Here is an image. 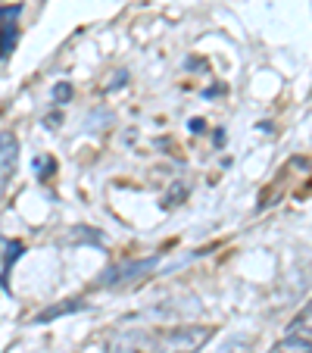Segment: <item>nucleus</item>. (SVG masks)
<instances>
[{
    "label": "nucleus",
    "instance_id": "obj_1",
    "mask_svg": "<svg viewBox=\"0 0 312 353\" xmlns=\"http://www.w3.org/2000/svg\"><path fill=\"white\" fill-rule=\"evenodd\" d=\"M213 325H172V328H122L110 338L107 353H197L213 338Z\"/></svg>",
    "mask_w": 312,
    "mask_h": 353
},
{
    "label": "nucleus",
    "instance_id": "obj_2",
    "mask_svg": "<svg viewBox=\"0 0 312 353\" xmlns=\"http://www.w3.org/2000/svg\"><path fill=\"white\" fill-rule=\"evenodd\" d=\"M156 266H160V254L144 256V260L116 263V266L103 269V272L94 279L91 288H128V285H138V281H144L147 275L156 272Z\"/></svg>",
    "mask_w": 312,
    "mask_h": 353
},
{
    "label": "nucleus",
    "instance_id": "obj_3",
    "mask_svg": "<svg viewBox=\"0 0 312 353\" xmlns=\"http://www.w3.org/2000/svg\"><path fill=\"white\" fill-rule=\"evenodd\" d=\"M22 3H3L0 7V60H7L10 54L16 50V41H19V19Z\"/></svg>",
    "mask_w": 312,
    "mask_h": 353
},
{
    "label": "nucleus",
    "instance_id": "obj_4",
    "mask_svg": "<svg viewBox=\"0 0 312 353\" xmlns=\"http://www.w3.org/2000/svg\"><path fill=\"white\" fill-rule=\"evenodd\" d=\"M16 166H19V138L13 132H0V194L13 181Z\"/></svg>",
    "mask_w": 312,
    "mask_h": 353
},
{
    "label": "nucleus",
    "instance_id": "obj_5",
    "mask_svg": "<svg viewBox=\"0 0 312 353\" xmlns=\"http://www.w3.org/2000/svg\"><path fill=\"white\" fill-rule=\"evenodd\" d=\"M81 310H91V303H87V300H79V297H72V300H63V303H54V307H47L44 313H38V316H34V325H44V322H54V319H60V316L81 313Z\"/></svg>",
    "mask_w": 312,
    "mask_h": 353
},
{
    "label": "nucleus",
    "instance_id": "obj_6",
    "mask_svg": "<svg viewBox=\"0 0 312 353\" xmlns=\"http://www.w3.org/2000/svg\"><path fill=\"white\" fill-rule=\"evenodd\" d=\"M287 334H297V338L312 341V300L306 303L303 310H300L297 316H293V322L287 325Z\"/></svg>",
    "mask_w": 312,
    "mask_h": 353
},
{
    "label": "nucleus",
    "instance_id": "obj_7",
    "mask_svg": "<svg viewBox=\"0 0 312 353\" xmlns=\"http://www.w3.org/2000/svg\"><path fill=\"white\" fill-rule=\"evenodd\" d=\"M269 353H312V341L297 338V334H284Z\"/></svg>",
    "mask_w": 312,
    "mask_h": 353
},
{
    "label": "nucleus",
    "instance_id": "obj_8",
    "mask_svg": "<svg viewBox=\"0 0 312 353\" xmlns=\"http://www.w3.org/2000/svg\"><path fill=\"white\" fill-rule=\"evenodd\" d=\"M22 254H25V244H22V241H10V244H7V254H3V260H0V263H3V275H0V285H3V288H7L10 269H13V263L19 260Z\"/></svg>",
    "mask_w": 312,
    "mask_h": 353
},
{
    "label": "nucleus",
    "instance_id": "obj_9",
    "mask_svg": "<svg viewBox=\"0 0 312 353\" xmlns=\"http://www.w3.org/2000/svg\"><path fill=\"white\" fill-rule=\"evenodd\" d=\"M63 241H66V244H87V241H91V244H100V241H103V234L91 232V228H85V225H75L72 234H66Z\"/></svg>",
    "mask_w": 312,
    "mask_h": 353
},
{
    "label": "nucleus",
    "instance_id": "obj_10",
    "mask_svg": "<svg viewBox=\"0 0 312 353\" xmlns=\"http://www.w3.org/2000/svg\"><path fill=\"white\" fill-rule=\"evenodd\" d=\"M219 353H253V341L250 338H228L219 347Z\"/></svg>",
    "mask_w": 312,
    "mask_h": 353
},
{
    "label": "nucleus",
    "instance_id": "obj_11",
    "mask_svg": "<svg viewBox=\"0 0 312 353\" xmlns=\"http://www.w3.org/2000/svg\"><path fill=\"white\" fill-rule=\"evenodd\" d=\"M34 175H38V179H50V175L56 172V163L50 160V157H34Z\"/></svg>",
    "mask_w": 312,
    "mask_h": 353
},
{
    "label": "nucleus",
    "instance_id": "obj_12",
    "mask_svg": "<svg viewBox=\"0 0 312 353\" xmlns=\"http://www.w3.org/2000/svg\"><path fill=\"white\" fill-rule=\"evenodd\" d=\"M72 97V85H56L54 88V103H69Z\"/></svg>",
    "mask_w": 312,
    "mask_h": 353
},
{
    "label": "nucleus",
    "instance_id": "obj_13",
    "mask_svg": "<svg viewBox=\"0 0 312 353\" xmlns=\"http://www.w3.org/2000/svg\"><path fill=\"white\" fill-rule=\"evenodd\" d=\"M7 244H10V241L0 234V260H3V254H7Z\"/></svg>",
    "mask_w": 312,
    "mask_h": 353
}]
</instances>
